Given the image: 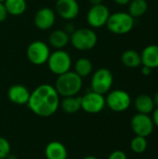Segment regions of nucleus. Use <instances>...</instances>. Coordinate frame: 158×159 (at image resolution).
<instances>
[{
    "instance_id": "1",
    "label": "nucleus",
    "mask_w": 158,
    "mask_h": 159,
    "mask_svg": "<svg viewBox=\"0 0 158 159\" xmlns=\"http://www.w3.org/2000/svg\"><path fill=\"white\" fill-rule=\"evenodd\" d=\"M60 102V95L54 86L42 84L31 92L27 106L34 115L49 117L57 112Z\"/></svg>"
},
{
    "instance_id": "2",
    "label": "nucleus",
    "mask_w": 158,
    "mask_h": 159,
    "mask_svg": "<svg viewBox=\"0 0 158 159\" xmlns=\"http://www.w3.org/2000/svg\"><path fill=\"white\" fill-rule=\"evenodd\" d=\"M83 78L75 72L68 71L61 75H58L54 88L60 97H70L77 95L82 89Z\"/></svg>"
},
{
    "instance_id": "3",
    "label": "nucleus",
    "mask_w": 158,
    "mask_h": 159,
    "mask_svg": "<svg viewBox=\"0 0 158 159\" xmlns=\"http://www.w3.org/2000/svg\"><path fill=\"white\" fill-rule=\"evenodd\" d=\"M98 35L92 28H78L70 34V43L79 51H88L95 48Z\"/></svg>"
},
{
    "instance_id": "4",
    "label": "nucleus",
    "mask_w": 158,
    "mask_h": 159,
    "mask_svg": "<svg viewBox=\"0 0 158 159\" xmlns=\"http://www.w3.org/2000/svg\"><path fill=\"white\" fill-rule=\"evenodd\" d=\"M106 27L115 34H126L133 29L134 18L129 12H115L110 14Z\"/></svg>"
},
{
    "instance_id": "5",
    "label": "nucleus",
    "mask_w": 158,
    "mask_h": 159,
    "mask_svg": "<svg viewBox=\"0 0 158 159\" xmlns=\"http://www.w3.org/2000/svg\"><path fill=\"white\" fill-rule=\"evenodd\" d=\"M72 63L70 54L64 49H56L51 52L47 61L49 71L57 76L70 71Z\"/></svg>"
},
{
    "instance_id": "6",
    "label": "nucleus",
    "mask_w": 158,
    "mask_h": 159,
    "mask_svg": "<svg viewBox=\"0 0 158 159\" xmlns=\"http://www.w3.org/2000/svg\"><path fill=\"white\" fill-rule=\"evenodd\" d=\"M114 75L107 68H100L94 72L90 80V89L92 91L102 95L107 94L113 86Z\"/></svg>"
},
{
    "instance_id": "7",
    "label": "nucleus",
    "mask_w": 158,
    "mask_h": 159,
    "mask_svg": "<svg viewBox=\"0 0 158 159\" xmlns=\"http://www.w3.org/2000/svg\"><path fill=\"white\" fill-rule=\"evenodd\" d=\"M50 53L51 52L48 45L41 40L31 42L26 49V56L28 61L32 64L38 66L47 63Z\"/></svg>"
},
{
    "instance_id": "8",
    "label": "nucleus",
    "mask_w": 158,
    "mask_h": 159,
    "mask_svg": "<svg viewBox=\"0 0 158 159\" xmlns=\"http://www.w3.org/2000/svg\"><path fill=\"white\" fill-rule=\"evenodd\" d=\"M106 106L116 113L127 111L131 104V98L129 94L123 89L110 90L105 97Z\"/></svg>"
},
{
    "instance_id": "9",
    "label": "nucleus",
    "mask_w": 158,
    "mask_h": 159,
    "mask_svg": "<svg viewBox=\"0 0 158 159\" xmlns=\"http://www.w3.org/2000/svg\"><path fill=\"white\" fill-rule=\"evenodd\" d=\"M130 127L135 135L147 138L150 136L155 129V124L149 115L137 113L130 121Z\"/></svg>"
},
{
    "instance_id": "10",
    "label": "nucleus",
    "mask_w": 158,
    "mask_h": 159,
    "mask_svg": "<svg viewBox=\"0 0 158 159\" xmlns=\"http://www.w3.org/2000/svg\"><path fill=\"white\" fill-rule=\"evenodd\" d=\"M110 14L109 8L102 3L91 6L87 13V22L91 28H101L106 25Z\"/></svg>"
},
{
    "instance_id": "11",
    "label": "nucleus",
    "mask_w": 158,
    "mask_h": 159,
    "mask_svg": "<svg viewBox=\"0 0 158 159\" xmlns=\"http://www.w3.org/2000/svg\"><path fill=\"white\" fill-rule=\"evenodd\" d=\"M105 106L104 95L90 90L81 97V109L88 114H98L102 112Z\"/></svg>"
},
{
    "instance_id": "12",
    "label": "nucleus",
    "mask_w": 158,
    "mask_h": 159,
    "mask_svg": "<svg viewBox=\"0 0 158 159\" xmlns=\"http://www.w3.org/2000/svg\"><path fill=\"white\" fill-rule=\"evenodd\" d=\"M56 13L65 20H73L78 17L80 6L77 0H57L55 4Z\"/></svg>"
},
{
    "instance_id": "13",
    "label": "nucleus",
    "mask_w": 158,
    "mask_h": 159,
    "mask_svg": "<svg viewBox=\"0 0 158 159\" xmlns=\"http://www.w3.org/2000/svg\"><path fill=\"white\" fill-rule=\"evenodd\" d=\"M56 20V12L48 7H44L39 8L34 17V23L35 27L41 31L49 30L53 27Z\"/></svg>"
},
{
    "instance_id": "14",
    "label": "nucleus",
    "mask_w": 158,
    "mask_h": 159,
    "mask_svg": "<svg viewBox=\"0 0 158 159\" xmlns=\"http://www.w3.org/2000/svg\"><path fill=\"white\" fill-rule=\"evenodd\" d=\"M31 92L29 89L20 84L12 85L7 90L8 100L17 105H24L28 103Z\"/></svg>"
},
{
    "instance_id": "15",
    "label": "nucleus",
    "mask_w": 158,
    "mask_h": 159,
    "mask_svg": "<svg viewBox=\"0 0 158 159\" xmlns=\"http://www.w3.org/2000/svg\"><path fill=\"white\" fill-rule=\"evenodd\" d=\"M45 156L47 159H67L68 152L62 143L53 141L47 144L45 148Z\"/></svg>"
},
{
    "instance_id": "16",
    "label": "nucleus",
    "mask_w": 158,
    "mask_h": 159,
    "mask_svg": "<svg viewBox=\"0 0 158 159\" xmlns=\"http://www.w3.org/2000/svg\"><path fill=\"white\" fill-rule=\"evenodd\" d=\"M142 64L151 69L158 68V45H149L141 53Z\"/></svg>"
},
{
    "instance_id": "17",
    "label": "nucleus",
    "mask_w": 158,
    "mask_h": 159,
    "mask_svg": "<svg viewBox=\"0 0 158 159\" xmlns=\"http://www.w3.org/2000/svg\"><path fill=\"white\" fill-rule=\"evenodd\" d=\"M48 43L55 49H63L70 43V34L63 29H56L50 33Z\"/></svg>"
},
{
    "instance_id": "18",
    "label": "nucleus",
    "mask_w": 158,
    "mask_h": 159,
    "mask_svg": "<svg viewBox=\"0 0 158 159\" xmlns=\"http://www.w3.org/2000/svg\"><path fill=\"white\" fill-rule=\"evenodd\" d=\"M134 106L138 113L144 115H150L156 108L153 97L146 94L139 95L134 101Z\"/></svg>"
},
{
    "instance_id": "19",
    "label": "nucleus",
    "mask_w": 158,
    "mask_h": 159,
    "mask_svg": "<svg viewBox=\"0 0 158 159\" xmlns=\"http://www.w3.org/2000/svg\"><path fill=\"white\" fill-rule=\"evenodd\" d=\"M61 110L66 114H74L81 109V97L80 96H70L63 97L60 102Z\"/></svg>"
},
{
    "instance_id": "20",
    "label": "nucleus",
    "mask_w": 158,
    "mask_h": 159,
    "mask_svg": "<svg viewBox=\"0 0 158 159\" xmlns=\"http://www.w3.org/2000/svg\"><path fill=\"white\" fill-rule=\"evenodd\" d=\"M3 3L8 15L11 16H20L27 9L26 0H5Z\"/></svg>"
},
{
    "instance_id": "21",
    "label": "nucleus",
    "mask_w": 158,
    "mask_h": 159,
    "mask_svg": "<svg viewBox=\"0 0 158 159\" xmlns=\"http://www.w3.org/2000/svg\"><path fill=\"white\" fill-rule=\"evenodd\" d=\"M121 61L128 68H137L142 64L141 54L134 49H128L121 55Z\"/></svg>"
},
{
    "instance_id": "22",
    "label": "nucleus",
    "mask_w": 158,
    "mask_h": 159,
    "mask_svg": "<svg viewBox=\"0 0 158 159\" xmlns=\"http://www.w3.org/2000/svg\"><path fill=\"white\" fill-rule=\"evenodd\" d=\"M74 72H75L81 78H85L90 75V74L92 73L93 65L89 59L86 57H81L76 60L74 65Z\"/></svg>"
},
{
    "instance_id": "23",
    "label": "nucleus",
    "mask_w": 158,
    "mask_h": 159,
    "mask_svg": "<svg viewBox=\"0 0 158 159\" xmlns=\"http://www.w3.org/2000/svg\"><path fill=\"white\" fill-rule=\"evenodd\" d=\"M148 9V3L146 0H131L129 3V13L134 19L142 17Z\"/></svg>"
},
{
    "instance_id": "24",
    "label": "nucleus",
    "mask_w": 158,
    "mask_h": 159,
    "mask_svg": "<svg viewBox=\"0 0 158 159\" xmlns=\"http://www.w3.org/2000/svg\"><path fill=\"white\" fill-rule=\"evenodd\" d=\"M147 146L148 142L145 137L136 135L130 142V149L135 154H142L147 149Z\"/></svg>"
},
{
    "instance_id": "25",
    "label": "nucleus",
    "mask_w": 158,
    "mask_h": 159,
    "mask_svg": "<svg viewBox=\"0 0 158 159\" xmlns=\"http://www.w3.org/2000/svg\"><path fill=\"white\" fill-rule=\"evenodd\" d=\"M11 147L9 142L4 138L0 137V159H6L10 155Z\"/></svg>"
},
{
    "instance_id": "26",
    "label": "nucleus",
    "mask_w": 158,
    "mask_h": 159,
    "mask_svg": "<svg viewBox=\"0 0 158 159\" xmlns=\"http://www.w3.org/2000/svg\"><path fill=\"white\" fill-rule=\"evenodd\" d=\"M108 159H128V157L125 152L121 150H115L110 154Z\"/></svg>"
},
{
    "instance_id": "27",
    "label": "nucleus",
    "mask_w": 158,
    "mask_h": 159,
    "mask_svg": "<svg viewBox=\"0 0 158 159\" xmlns=\"http://www.w3.org/2000/svg\"><path fill=\"white\" fill-rule=\"evenodd\" d=\"M8 13L5 7V5L3 2H0V23L3 22L4 20H6L7 17Z\"/></svg>"
},
{
    "instance_id": "28",
    "label": "nucleus",
    "mask_w": 158,
    "mask_h": 159,
    "mask_svg": "<svg viewBox=\"0 0 158 159\" xmlns=\"http://www.w3.org/2000/svg\"><path fill=\"white\" fill-rule=\"evenodd\" d=\"M76 28H75V26L74 25V23H72V22H66V24L64 25V31L67 33V34H73L74 32V30H75Z\"/></svg>"
},
{
    "instance_id": "29",
    "label": "nucleus",
    "mask_w": 158,
    "mask_h": 159,
    "mask_svg": "<svg viewBox=\"0 0 158 159\" xmlns=\"http://www.w3.org/2000/svg\"><path fill=\"white\" fill-rule=\"evenodd\" d=\"M152 119L154 121V124L155 126H156L158 128V107L155 108V110L153 111V116H152Z\"/></svg>"
},
{
    "instance_id": "30",
    "label": "nucleus",
    "mask_w": 158,
    "mask_h": 159,
    "mask_svg": "<svg viewBox=\"0 0 158 159\" xmlns=\"http://www.w3.org/2000/svg\"><path fill=\"white\" fill-rule=\"evenodd\" d=\"M152 70H153V69H151V68H149V67H147V66H143V67L142 68V75H149L152 73Z\"/></svg>"
},
{
    "instance_id": "31",
    "label": "nucleus",
    "mask_w": 158,
    "mask_h": 159,
    "mask_svg": "<svg viewBox=\"0 0 158 159\" xmlns=\"http://www.w3.org/2000/svg\"><path fill=\"white\" fill-rule=\"evenodd\" d=\"M114 1L119 6H125V5H128L131 0H114Z\"/></svg>"
},
{
    "instance_id": "32",
    "label": "nucleus",
    "mask_w": 158,
    "mask_h": 159,
    "mask_svg": "<svg viewBox=\"0 0 158 159\" xmlns=\"http://www.w3.org/2000/svg\"><path fill=\"white\" fill-rule=\"evenodd\" d=\"M88 2L91 4V6H94V5L102 4V0H88Z\"/></svg>"
},
{
    "instance_id": "33",
    "label": "nucleus",
    "mask_w": 158,
    "mask_h": 159,
    "mask_svg": "<svg viewBox=\"0 0 158 159\" xmlns=\"http://www.w3.org/2000/svg\"><path fill=\"white\" fill-rule=\"evenodd\" d=\"M153 101H154V103H155V105L158 107V91L154 95V97H153Z\"/></svg>"
},
{
    "instance_id": "34",
    "label": "nucleus",
    "mask_w": 158,
    "mask_h": 159,
    "mask_svg": "<svg viewBox=\"0 0 158 159\" xmlns=\"http://www.w3.org/2000/svg\"><path fill=\"white\" fill-rule=\"evenodd\" d=\"M83 159H99V158H97V157H94V156H88V157H84Z\"/></svg>"
},
{
    "instance_id": "35",
    "label": "nucleus",
    "mask_w": 158,
    "mask_h": 159,
    "mask_svg": "<svg viewBox=\"0 0 158 159\" xmlns=\"http://www.w3.org/2000/svg\"><path fill=\"white\" fill-rule=\"evenodd\" d=\"M6 159H17V157L15 156H13V155H9Z\"/></svg>"
},
{
    "instance_id": "36",
    "label": "nucleus",
    "mask_w": 158,
    "mask_h": 159,
    "mask_svg": "<svg viewBox=\"0 0 158 159\" xmlns=\"http://www.w3.org/2000/svg\"><path fill=\"white\" fill-rule=\"evenodd\" d=\"M5 0H0V2H4Z\"/></svg>"
}]
</instances>
